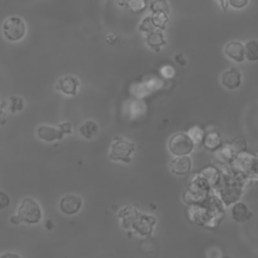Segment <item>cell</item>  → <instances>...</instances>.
I'll return each mask as SVG.
<instances>
[{"mask_svg": "<svg viewBox=\"0 0 258 258\" xmlns=\"http://www.w3.org/2000/svg\"><path fill=\"white\" fill-rule=\"evenodd\" d=\"M4 108H7L10 112L15 113L18 111H21L24 107L23 100L19 97H10L6 103L3 104Z\"/></svg>", "mask_w": 258, "mask_h": 258, "instance_id": "obj_19", "label": "cell"}, {"mask_svg": "<svg viewBox=\"0 0 258 258\" xmlns=\"http://www.w3.org/2000/svg\"><path fill=\"white\" fill-rule=\"evenodd\" d=\"M2 31L8 40L18 41L25 35L26 26L21 18L17 16H11L3 22Z\"/></svg>", "mask_w": 258, "mask_h": 258, "instance_id": "obj_2", "label": "cell"}, {"mask_svg": "<svg viewBox=\"0 0 258 258\" xmlns=\"http://www.w3.org/2000/svg\"><path fill=\"white\" fill-rule=\"evenodd\" d=\"M203 145L208 150H217L222 145V139L218 132L216 131H210L205 133L204 139H203Z\"/></svg>", "mask_w": 258, "mask_h": 258, "instance_id": "obj_13", "label": "cell"}, {"mask_svg": "<svg viewBox=\"0 0 258 258\" xmlns=\"http://www.w3.org/2000/svg\"><path fill=\"white\" fill-rule=\"evenodd\" d=\"M58 127L63 134H70L72 132V125L70 122H62L58 125Z\"/></svg>", "mask_w": 258, "mask_h": 258, "instance_id": "obj_29", "label": "cell"}, {"mask_svg": "<svg viewBox=\"0 0 258 258\" xmlns=\"http://www.w3.org/2000/svg\"><path fill=\"white\" fill-rule=\"evenodd\" d=\"M244 55L250 61L257 60V58H258V42L256 40H250L245 44Z\"/></svg>", "mask_w": 258, "mask_h": 258, "instance_id": "obj_18", "label": "cell"}, {"mask_svg": "<svg viewBox=\"0 0 258 258\" xmlns=\"http://www.w3.org/2000/svg\"><path fill=\"white\" fill-rule=\"evenodd\" d=\"M228 2L232 7L240 9V8H243L247 5L248 0H228Z\"/></svg>", "mask_w": 258, "mask_h": 258, "instance_id": "obj_27", "label": "cell"}, {"mask_svg": "<svg viewBox=\"0 0 258 258\" xmlns=\"http://www.w3.org/2000/svg\"><path fill=\"white\" fill-rule=\"evenodd\" d=\"M116 1H117V3H118L120 6H124V5L127 4V2H128L129 0H116Z\"/></svg>", "mask_w": 258, "mask_h": 258, "instance_id": "obj_33", "label": "cell"}, {"mask_svg": "<svg viewBox=\"0 0 258 258\" xmlns=\"http://www.w3.org/2000/svg\"><path fill=\"white\" fill-rule=\"evenodd\" d=\"M9 205V198L8 196L3 192V191H0V210L7 207Z\"/></svg>", "mask_w": 258, "mask_h": 258, "instance_id": "obj_28", "label": "cell"}, {"mask_svg": "<svg viewBox=\"0 0 258 258\" xmlns=\"http://www.w3.org/2000/svg\"><path fill=\"white\" fill-rule=\"evenodd\" d=\"M82 206V200L81 198L74 196V195H68L63 197L60 201L59 207L62 213L67 215H73L76 214Z\"/></svg>", "mask_w": 258, "mask_h": 258, "instance_id": "obj_9", "label": "cell"}, {"mask_svg": "<svg viewBox=\"0 0 258 258\" xmlns=\"http://www.w3.org/2000/svg\"><path fill=\"white\" fill-rule=\"evenodd\" d=\"M225 53L230 58L236 61H243L244 55V45L239 41H230L225 47Z\"/></svg>", "mask_w": 258, "mask_h": 258, "instance_id": "obj_10", "label": "cell"}, {"mask_svg": "<svg viewBox=\"0 0 258 258\" xmlns=\"http://www.w3.org/2000/svg\"><path fill=\"white\" fill-rule=\"evenodd\" d=\"M221 2V5H222V8L223 10H226L227 9V6H228V0H219Z\"/></svg>", "mask_w": 258, "mask_h": 258, "instance_id": "obj_32", "label": "cell"}, {"mask_svg": "<svg viewBox=\"0 0 258 258\" xmlns=\"http://www.w3.org/2000/svg\"><path fill=\"white\" fill-rule=\"evenodd\" d=\"M190 166H191L190 159L187 156H177L171 161V164H170L171 171L174 174H178V175H183L188 173V171L190 170Z\"/></svg>", "mask_w": 258, "mask_h": 258, "instance_id": "obj_11", "label": "cell"}, {"mask_svg": "<svg viewBox=\"0 0 258 258\" xmlns=\"http://www.w3.org/2000/svg\"><path fill=\"white\" fill-rule=\"evenodd\" d=\"M232 215L235 220L240 222L246 221L251 217V213L243 203H238L234 206L232 210Z\"/></svg>", "mask_w": 258, "mask_h": 258, "instance_id": "obj_16", "label": "cell"}, {"mask_svg": "<svg viewBox=\"0 0 258 258\" xmlns=\"http://www.w3.org/2000/svg\"><path fill=\"white\" fill-rule=\"evenodd\" d=\"M98 124L93 120H88L84 122L80 127V133L87 139H91L97 135Z\"/></svg>", "mask_w": 258, "mask_h": 258, "instance_id": "obj_15", "label": "cell"}, {"mask_svg": "<svg viewBox=\"0 0 258 258\" xmlns=\"http://www.w3.org/2000/svg\"><path fill=\"white\" fill-rule=\"evenodd\" d=\"M233 168L240 173H250L256 171V156L245 150L238 152L232 159Z\"/></svg>", "mask_w": 258, "mask_h": 258, "instance_id": "obj_3", "label": "cell"}, {"mask_svg": "<svg viewBox=\"0 0 258 258\" xmlns=\"http://www.w3.org/2000/svg\"><path fill=\"white\" fill-rule=\"evenodd\" d=\"M169 150L176 156H186L194 149V143L185 133H177L169 139Z\"/></svg>", "mask_w": 258, "mask_h": 258, "instance_id": "obj_4", "label": "cell"}, {"mask_svg": "<svg viewBox=\"0 0 258 258\" xmlns=\"http://www.w3.org/2000/svg\"><path fill=\"white\" fill-rule=\"evenodd\" d=\"M235 155L236 152L231 144H225L223 146L221 145L217 150H215V157L221 163L231 162Z\"/></svg>", "mask_w": 258, "mask_h": 258, "instance_id": "obj_12", "label": "cell"}, {"mask_svg": "<svg viewBox=\"0 0 258 258\" xmlns=\"http://www.w3.org/2000/svg\"><path fill=\"white\" fill-rule=\"evenodd\" d=\"M0 258H20V256L15 253H4L0 256Z\"/></svg>", "mask_w": 258, "mask_h": 258, "instance_id": "obj_30", "label": "cell"}, {"mask_svg": "<svg viewBox=\"0 0 258 258\" xmlns=\"http://www.w3.org/2000/svg\"><path fill=\"white\" fill-rule=\"evenodd\" d=\"M144 109H145V106L138 100H133L129 104V113L132 116V118L141 116L144 112Z\"/></svg>", "mask_w": 258, "mask_h": 258, "instance_id": "obj_23", "label": "cell"}, {"mask_svg": "<svg viewBox=\"0 0 258 258\" xmlns=\"http://www.w3.org/2000/svg\"><path fill=\"white\" fill-rule=\"evenodd\" d=\"M150 10L152 13L162 12L165 14L169 13V5L166 0H153L150 3Z\"/></svg>", "mask_w": 258, "mask_h": 258, "instance_id": "obj_22", "label": "cell"}, {"mask_svg": "<svg viewBox=\"0 0 258 258\" xmlns=\"http://www.w3.org/2000/svg\"><path fill=\"white\" fill-rule=\"evenodd\" d=\"M160 73H161V75H162L164 78H166V79H171V78L174 76L175 71H174L173 67H171V66H169V64H166V66H164V67L161 68Z\"/></svg>", "mask_w": 258, "mask_h": 258, "instance_id": "obj_26", "label": "cell"}, {"mask_svg": "<svg viewBox=\"0 0 258 258\" xmlns=\"http://www.w3.org/2000/svg\"><path fill=\"white\" fill-rule=\"evenodd\" d=\"M126 5L134 13H140L147 7L146 0H129Z\"/></svg>", "mask_w": 258, "mask_h": 258, "instance_id": "obj_24", "label": "cell"}, {"mask_svg": "<svg viewBox=\"0 0 258 258\" xmlns=\"http://www.w3.org/2000/svg\"><path fill=\"white\" fill-rule=\"evenodd\" d=\"M79 87V82L74 76L61 77L55 86L56 90L62 92L66 95H76Z\"/></svg>", "mask_w": 258, "mask_h": 258, "instance_id": "obj_8", "label": "cell"}, {"mask_svg": "<svg viewBox=\"0 0 258 258\" xmlns=\"http://www.w3.org/2000/svg\"><path fill=\"white\" fill-rule=\"evenodd\" d=\"M4 118H5V112L3 109V105H0V124L4 122Z\"/></svg>", "mask_w": 258, "mask_h": 258, "instance_id": "obj_31", "label": "cell"}, {"mask_svg": "<svg viewBox=\"0 0 258 258\" xmlns=\"http://www.w3.org/2000/svg\"><path fill=\"white\" fill-rule=\"evenodd\" d=\"M151 17V20H152V23L154 24L155 28H158V29H165L166 27V23L168 21V16L167 14L165 13H162V12H158V13H153Z\"/></svg>", "mask_w": 258, "mask_h": 258, "instance_id": "obj_20", "label": "cell"}, {"mask_svg": "<svg viewBox=\"0 0 258 258\" xmlns=\"http://www.w3.org/2000/svg\"><path fill=\"white\" fill-rule=\"evenodd\" d=\"M222 84L229 90H235L241 85V74L235 68H230L222 75Z\"/></svg>", "mask_w": 258, "mask_h": 258, "instance_id": "obj_7", "label": "cell"}, {"mask_svg": "<svg viewBox=\"0 0 258 258\" xmlns=\"http://www.w3.org/2000/svg\"><path fill=\"white\" fill-rule=\"evenodd\" d=\"M139 29H140L141 31L150 33V32H152V31H154L156 28H155L154 24L152 23L151 17H150V16H147V17H145V18L142 20V22L140 23Z\"/></svg>", "mask_w": 258, "mask_h": 258, "instance_id": "obj_25", "label": "cell"}, {"mask_svg": "<svg viewBox=\"0 0 258 258\" xmlns=\"http://www.w3.org/2000/svg\"><path fill=\"white\" fill-rule=\"evenodd\" d=\"M223 258H230V257H223Z\"/></svg>", "mask_w": 258, "mask_h": 258, "instance_id": "obj_34", "label": "cell"}, {"mask_svg": "<svg viewBox=\"0 0 258 258\" xmlns=\"http://www.w3.org/2000/svg\"><path fill=\"white\" fill-rule=\"evenodd\" d=\"M134 151V144L124 139H116L111 147L110 158L113 160H121L130 162V155Z\"/></svg>", "mask_w": 258, "mask_h": 258, "instance_id": "obj_5", "label": "cell"}, {"mask_svg": "<svg viewBox=\"0 0 258 258\" xmlns=\"http://www.w3.org/2000/svg\"><path fill=\"white\" fill-rule=\"evenodd\" d=\"M186 135L191 140L194 145H201V144H203V139H204V136H205V131H204V129L202 127H200L198 125H195V126L190 127L187 130Z\"/></svg>", "mask_w": 258, "mask_h": 258, "instance_id": "obj_17", "label": "cell"}, {"mask_svg": "<svg viewBox=\"0 0 258 258\" xmlns=\"http://www.w3.org/2000/svg\"><path fill=\"white\" fill-rule=\"evenodd\" d=\"M37 136L41 140L51 142L54 140H60L63 137V133L57 126L50 125H41L37 129Z\"/></svg>", "mask_w": 258, "mask_h": 258, "instance_id": "obj_6", "label": "cell"}, {"mask_svg": "<svg viewBox=\"0 0 258 258\" xmlns=\"http://www.w3.org/2000/svg\"><path fill=\"white\" fill-rule=\"evenodd\" d=\"M166 42L163 34L160 31L154 30L150 33L147 34L146 36V43L148 44V46H150L151 48L155 49V50H159V47L164 45Z\"/></svg>", "mask_w": 258, "mask_h": 258, "instance_id": "obj_14", "label": "cell"}, {"mask_svg": "<svg viewBox=\"0 0 258 258\" xmlns=\"http://www.w3.org/2000/svg\"><path fill=\"white\" fill-rule=\"evenodd\" d=\"M201 175L209 182V184H214L219 177L218 170L213 166H208L204 168L203 171L201 172Z\"/></svg>", "mask_w": 258, "mask_h": 258, "instance_id": "obj_21", "label": "cell"}, {"mask_svg": "<svg viewBox=\"0 0 258 258\" xmlns=\"http://www.w3.org/2000/svg\"><path fill=\"white\" fill-rule=\"evenodd\" d=\"M15 218L17 219L16 223L25 222L28 224H36L41 218L40 207L34 200L26 198L21 202Z\"/></svg>", "mask_w": 258, "mask_h": 258, "instance_id": "obj_1", "label": "cell"}]
</instances>
